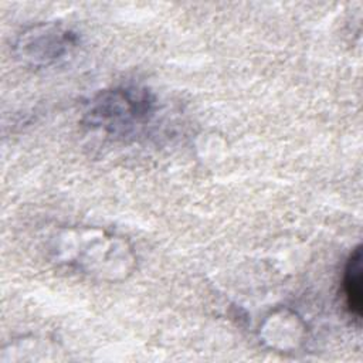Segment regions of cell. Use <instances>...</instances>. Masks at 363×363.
Wrapping results in <instances>:
<instances>
[{
	"mask_svg": "<svg viewBox=\"0 0 363 363\" xmlns=\"http://www.w3.org/2000/svg\"><path fill=\"white\" fill-rule=\"evenodd\" d=\"M155 112V98L147 89L126 86L101 92L89 105L86 123L109 136H126L147 123Z\"/></svg>",
	"mask_w": 363,
	"mask_h": 363,
	"instance_id": "6da1fadb",
	"label": "cell"
},
{
	"mask_svg": "<svg viewBox=\"0 0 363 363\" xmlns=\"http://www.w3.org/2000/svg\"><path fill=\"white\" fill-rule=\"evenodd\" d=\"M343 294L349 312L360 319L363 308L362 291V248L357 245L349 255L343 271Z\"/></svg>",
	"mask_w": 363,
	"mask_h": 363,
	"instance_id": "7a4b0ae2",
	"label": "cell"
}]
</instances>
